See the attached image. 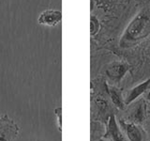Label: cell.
Wrapping results in <instances>:
<instances>
[{
	"label": "cell",
	"instance_id": "8992f818",
	"mask_svg": "<svg viewBox=\"0 0 150 141\" xmlns=\"http://www.w3.org/2000/svg\"><path fill=\"white\" fill-rule=\"evenodd\" d=\"M121 124L129 141H144V135L139 126L135 123H124L123 121H121Z\"/></svg>",
	"mask_w": 150,
	"mask_h": 141
},
{
	"label": "cell",
	"instance_id": "277c9868",
	"mask_svg": "<svg viewBox=\"0 0 150 141\" xmlns=\"http://www.w3.org/2000/svg\"><path fill=\"white\" fill-rule=\"evenodd\" d=\"M62 20V12L58 9H45L44 11L40 13V15L38 19V22L40 25L46 26H54Z\"/></svg>",
	"mask_w": 150,
	"mask_h": 141
},
{
	"label": "cell",
	"instance_id": "30bf717a",
	"mask_svg": "<svg viewBox=\"0 0 150 141\" xmlns=\"http://www.w3.org/2000/svg\"><path fill=\"white\" fill-rule=\"evenodd\" d=\"M100 28V21L98 20V18L95 16H91L90 18V34L91 36L96 35Z\"/></svg>",
	"mask_w": 150,
	"mask_h": 141
},
{
	"label": "cell",
	"instance_id": "8fae6325",
	"mask_svg": "<svg viewBox=\"0 0 150 141\" xmlns=\"http://www.w3.org/2000/svg\"><path fill=\"white\" fill-rule=\"evenodd\" d=\"M54 114L57 118V124H58V129L61 132L62 131V108L58 107L54 109Z\"/></svg>",
	"mask_w": 150,
	"mask_h": 141
},
{
	"label": "cell",
	"instance_id": "ba28073f",
	"mask_svg": "<svg viewBox=\"0 0 150 141\" xmlns=\"http://www.w3.org/2000/svg\"><path fill=\"white\" fill-rule=\"evenodd\" d=\"M107 90L109 93L110 98L112 102V103L118 108V109H124L126 105H125V100L122 97V91L117 88L116 86H108L107 85Z\"/></svg>",
	"mask_w": 150,
	"mask_h": 141
},
{
	"label": "cell",
	"instance_id": "52a82bcc",
	"mask_svg": "<svg viewBox=\"0 0 150 141\" xmlns=\"http://www.w3.org/2000/svg\"><path fill=\"white\" fill-rule=\"evenodd\" d=\"M108 134L112 137L114 141H127L125 136L120 131L117 122L115 120V117L114 114L110 115L109 119H108Z\"/></svg>",
	"mask_w": 150,
	"mask_h": 141
},
{
	"label": "cell",
	"instance_id": "7a4b0ae2",
	"mask_svg": "<svg viewBox=\"0 0 150 141\" xmlns=\"http://www.w3.org/2000/svg\"><path fill=\"white\" fill-rule=\"evenodd\" d=\"M130 65L123 60H116L112 62L106 69L107 77L110 81L115 84V86H118L122 79L124 78L126 73L129 72Z\"/></svg>",
	"mask_w": 150,
	"mask_h": 141
},
{
	"label": "cell",
	"instance_id": "6da1fadb",
	"mask_svg": "<svg viewBox=\"0 0 150 141\" xmlns=\"http://www.w3.org/2000/svg\"><path fill=\"white\" fill-rule=\"evenodd\" d=\"M150 35V15L145 11H141L126 27L120 41L121 48H130L137 45Z\"/></svg>",
	"mask_w": 150,
	"mask_h": 141
},
{
	"label": "cell",
	"instance_id": "9c48e42d",
	"mask_svg": "<svg viewBox=\"0 0 150 141\" xmlns=\"http://www.w3.org/2000/svg\"><path fill=\"white\" fill-rule=\"evenodd\" d=\"M145 116V105L144 103H141L140 105L137 106L134 113V119L136 121H142Z\"/></svg>",
	"mask_w": 150,
	"mask_h": 141
},
{
	"label": "cell",
	"instance_id": "7c38bea8",
	"mask_svg": "<svg viewBox=\"0 0 150 141\" xmlns=\"http://www.w3.org/2000/svg\"><path fill=\"white\" fill-rule=\"evenodd\" d=\"M147 98H148V99H150V93L148 94V96H147Z\"/></svg>",
	"mask_w": 150,
	"mask_h": 141
},
{
	"label": "cell",
	"instance_id": "5b68a950",
	"mask_svg": "<svg viewBox=\"0 0 150 141\" xmlns=\"http://www.w3.org/2000/svg\"><path fill=\"white\" fill-rule=\"evenodd\" d=\"M149 87H150V77L147 78V80H145V81H144L143 83L137 85L136 87L130 89L128 96H127V98L125 99V105H129V103L135 101L138 97L143 95L145 91H147Z\"/></svg>",
	"mask_w": 150,
	"mask_h": 141
},
{
	"label": "cell",
	"instance_id": "3957f363",
	"mask_svg": "<svg viewBox=\"0 0 150 141\" xmlns=\"http://www.w3.org/2000/svg\"><path fill=\"white\" fill-rule=\"evenodd\" d=\"M18 133V126L7 115L0 118V141H14Z\"/></svg>",
	"mask_w": 150,
	"mask_h": 141
}]
</instances>
